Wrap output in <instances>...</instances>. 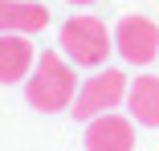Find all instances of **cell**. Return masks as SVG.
Wrapping results in <instances>:
<instances>
[{"label":"cell","mask_w":159,"mask_h":151,"mask_svg":"<svg viewBox=\"0 0 159 151\" xmlns=\"http://www.w3.org/2000/svg\"><path fill=\"white\" fill-rule=\"evenodd\" d=\"M78 66L70 62L61 49H41L37 53V66L33 74L25 78V102L41 110V114H57V110H70L78 98Z\"/></svg>","instance_id":"6da1fadb"},{"label":"cell","mask_w":159,"mask_h":151,"mask_svg":"<svg viewBox=\"0 0 159 151\" xmlns=\"http://www.w3.org/2000/svg\"><path fill=\"white\" fill-rule=\"evenodd\" d=\"M126 86H131V78H126L122 70H114V66L94 70V74L82 78V86H78L74 118L90 123V118H98V114H110V110L126 106Z\"/></svg>","instance_id":"3957f363"},{"label":"cell","mask_w":159,"mask_h":151,"mask_svg":"<svg viewBox=\"0 0 159 151\" xmlns=\"http://www.w3.org/2000/svg\"><path fill=\"white\" fill-rule=\"evenodd\" d=\"M37 66V45L25 33H0V86H25Z\"/></svg>","instance_id":"8992f818"},{"label":"cell","mask_w":159,"mask_h":151,"mask_svg":"<svg viewBox=\"0 0 159 151\" xmlns=\"http://www.w3.org/2000/svg\"><path fill=\"white\" fill-rule=\"evenodd\" d=\"M70 4H94V0H70Z\"/></svg>","instance_id":"9c48e42d"},{"label":"cell","mask_w":159,"mask_h":151,"mask_svg":"<svg viewBox=\"0 0 159 151\" xmlns=\"http://www.w3.org/2000/svg\"><path fill=\"white\" fill-rule=\"evenodd\" d=\"M126 114L139 127H159V78L155 74H139L126 86Z\"/></svg>","instance_id":"ba28073f"},{"label":"cell","mask_w":159,"mask_h":151,"mask_svg":"<svg viewBox=\"0 0 159 151\" xmlns=\"http://www.w3.org/2000/svg\"><path fill=\"white\" fill-rule=\"evenodd\" d=\"M57 49L66 53L78 70H102L106 57H110V49H114V33L106 29L102 16L74 12L70 21H61V29H57Z\"/></svg>","instance_id":"7a4b0ae2"},{"label":"cell","mask_w":159,"mask_h":151,"mask_svg":"<svg viewBox=\"0 0 159 151\" xmlns=\"http://www.w3.org/2000/svg\"><path fill=\"white\" fill-rule=\"evenodd\" d=\"M86 151H135V118L131 114H98L86 123Z\"/></svg>","instance_id":"5b68a950"},{"label":"cell","mask_w":159,"mask_h":151,"mask_svg":"<svg viewBox=\"0 0 159 151\" xmlns=\"http://www.w3.org/2000/svg\"><path fill=\"white\" fill-rule=\"evenodd\" d=\"M49 25V8L41 0H0V33H25L33 37Z\"/></svg>","instance_id":"52a82bcc"},{"label":"cell","mask_w":159,"mask_h":151,"mask_svg":"<svg viewBox=\"0 0 159 151\" xmlns=\"http://www.w3.org/2000/svg\"><path fill=\"white\" fill-rule=\"evenodd\" d=\"M114 53L131 66H151L159 57V25L151 16H122L114 29Z\"/></svg>","instance_id":"277c9868"}]
</instances>
